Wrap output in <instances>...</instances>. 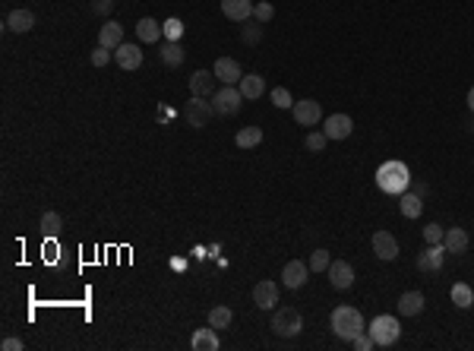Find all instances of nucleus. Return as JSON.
Masks as SVG:
<instances>
[{"mask_svg":"<svg viewBox=\"0 0 474 351\" xmlns=\"http://www.w3.org/2000/svg\"><path fill=\"white\" fill-rule=\"evenodd\" d=\"M443 238H446V228H443V225L430 222L427 228H424V240H427V244H443Z\"/></svg>","mask_w":474,"mask_h":351,"instance_id":"obj_33","label":"nucleus"},{"mask_svg":"<svg viewBox=\"0 0 474 351\" xmlns=\"http://www.w3.org/2000/svg\"><path fill=\"white\" fill-rule=\"evenodd\" d=\"M326 272H329V282H332V288H339V292H348L351 285H354V269H351L348 260H332Z\"/></svg>","mask_w":474,"mask_h":351,"instance_id":"obj_9","label":"nucleus"},{"mask_svg":"<svg viewBox=\"0 0 474 351\" xmlns=\"http://www.w3.org/2000/svg\"><path fill=\"white\" fill-rule=\"evenodd\" d=\"M307 278H310V263L304 260H288L282 269V285L285 288H291V292H297V288H304Z\"/></svg>","mask_w":474,"mask_h":351,"instance_id":"obj_7","label":"nucleus"},{"mask_svg":"<svg viewBox=\"0 0 474 351\" xmlns=\"http://www.w3.org/2000/svg\"><path fill=\"white\" fill-rule=\"evenodd\" d=\"M215 86H218V79H215L212 70H196V73L190 76V92L200 98H212L215 92H218Z\"/></svg>","mask_w":474,"mask_h":351,"instance_id":"obj_13","label":"nucleus"},{"mask_svg":"<svg viewBox=\"0 0 474 351\" xmlns=\"http://www.w3.org/2000/svg\"><path fill=\"white\" fill-rule=\"evenodd\" d=\"M184 48H180V41H168V45L162 48V64L164 67H180L184 64Z\"/></svg>","mask_w":474,"mask_h":351,"instance_id":"obj_27","label":"nucleus"},{"mask_svg":"<svg viewBox=\"0 0 474 351\" xmlns=\"http://www.w3.org/2000/svg\"><path fill=\"white\" fill-rule=\"evenodd\" d=\"M162 32L168 41H180V35H184V23L180 19H168V23H162Z\"/></svg>","mask_w":474,"mask_h":351,"instance_id":"obj_34","label":"nucleus"},{"mask_svg":"<svg viewBox=\"0 0 474 351\" xmlns=\"http://www.w3.org/2000/svg\"><path fill=\"white\" fill-rule=\"evenodd\" d=\"M373 254H377L383 263L395 260V256H399V240H395L389 231H373Z\"/></svg>","mask_w":474,"mask_h":351,"instance_id":"obj_16","label":"nucleus"},{"mask_svg":"<svg viewBox=\"0 0 474 351\" xmlns=\"http://www.w3.org/2000/svg\"><path fill=\"white\" fill-rule=\"evenodd\" d=\"M240 102H244V95H240L237 86H222V89L212 95V108H215V114H222V117H234V114L240 111Z\"/></svg>","mask_w":474,"mask_h":351,"instance_id":"obj_6","label":"nucleus"},{"mask_svg":"<svg viewBox=\"0 0 474 351\" xmlns=\"http://www.w3.org/2000/svg\"><path fill=\"white\" fill-rule=\"evenodd\" d=\"M212 117H215L212 102H206V98H200V95H193L190 102L184 105V120L190 124V127H196V130L209 127V120H212Z\"/></svg>","mask_w":474,"mask_h":351,"instance_id":"obj_5","label":"nucleus"},{"mask_svg":"<svg viewBox=\"0 0 474 351\" xmlns=\"http://www.w3.org/2000/svg\"><path fill=\"white\" fill-rule=\"evenodd\" d=\"M253 304L260 307V310H272L278 304V285L272 278H263V282L253 285Z\"/></svg>","mask_w":474,"mask_h":351,"instance_id":"obj_11","label":"nucleus"},{"mask_svg":"<svg viewBox=\"0 0 474 351\" xmlns=\"http://www.w3.org/2000/svg\"><path fill=\"white\" fill-rule=\"evenodd\" d=\"M377 184H379L383 193L401 196L408 190V184H411V174H408V168L401 162H386L383 168L377 171Z\"/></svg>","mask_w":474,"mask_h":351,"instance_id":"obj_2","label":"nucleus"},{"mask_svg":"<svg viewBox=\"0 0 474 351\" xmlns=\"http://www.w3.org/2000/svg\"><path fill=\"white\" fill-rule=\"evenodd\" d=\"M237 89H240V95H244L247 102H253V98H260L263 92H266V79H263L260 73H244L240 82H237Z\"/></svg>","mask_w":474,"mask_h":351,"instance_id":"obj_20","label":"nucleus"},{"mask_svg":"<svg viewBox=\"0 0 474 351\" xmlns=\"http://www.w3.org/2000/svg\"><path fill=\"white\" fill-rule=\"evenodd\" d=\"M136 35H140V41L152 45V41H158V38L164 35V32H162V23H155L152 16H146V19H140V23H136Z\"/></svg>","mask_w":474,"mask_h":351,"instance_id":"obj_24","label":"nucleus"},{"mask_svg":"<svg viewBox=\"0 0 474 351\" xmlns=\"http://www.w3.org/2000/svg\"><path fill=\"white\" fill-rule=\"evenodd\" d=\"M304 329V316L297 314L294 307H278L272 314V332L282 339H291V336H301Z\"/></svg>","mask_w":474,"mask_h":351,"instance_id":"obj_4","label":"nucleus"},{"mask_svg":"<svg viewBox=\"0 0 474 351\" xmlns=\"http://www.w3.org/2000/svg\"><path fill=\"white\" fill-rule=\"evenodd\" d=\"M367 332L373 336L377 348H389V345H395V342H399V336H401L399 316H389V314L373 316V323H370V329H367Z\"/></svg>","mask_w":474,"mask_h":351,"instance_id":"obj_3","label":"nucleus"},{"mask_svg":"<svg viewBox=\"0 0 474 351\" xmlns=\"http://www.w3.org/2000/svg\"><path fill=\"white\" fill-rule=\"evenodd\" d=\"M60 231H64L60 212H45V216H41V234H45V238H57Z\"/></svg>","mask_w":474,"mask_h":351,"instance_id":"obj_29","label":"nucleus"},{"mask_svg":"<svg viewBox=\"0 0 474 351\" xmlns=\"http://www.w3.org/2000/svg\"><path fill=\"white\" fill-rule=\"evenodd\" d=\"M114 57V54H111V48H102V45H98L95 48V51H92L89 54V60H92V67H104V64H108V60H111Z\"/></svg>","mask_w":474,"mask_h":351,"instance_id":"obj_38","label":"nucleus"},{"mask_svg":"<svg viewBox=\"0 0 474 351\" xmlns=\"http://www.w3.org/2000/svg\"><path fill=\"white\" fill-rule=\"evenodd\" d=\"M443 260H446V247L443 244H427V250L417 256V269L439 272V269H443Z\"/></svg>","mask_w":474,"mask_h":351,"instance_id":"obj_14","label":"nucleus"},{"mask_svg":"<svg viewBox=\"0 0 474 351\" xmlns=\"http://www.w3.org/2000/svg\"><path fill=\"white\" fill-rule=\"evenodd\" d=\"M32 26H35V13H32V10H13V13L7 16V29L16 32V35L32 32Z\"/></svg>","mask_w":474,"mask_h":351,"instance_id":"obj_22","label":"nucleus"},{"mask_svg":"<svg viewBox=\"0 0 474 351\" xmlns=\"http://www.w3.org/2000/svg\"><path fill=\"white\" fill-rule=\"evenodd\" d=\"M351 130H354V120H351L348 114H329L326 124H323V133H326L329 140H348Z\"/></svg>","mask_w":474,"mask_h":351,"instance_id":"obj_12","label":"nucleus"},{"mask_svg":"<svg viewBox=\"0 0 474 351\" xmlns=\"http://www.w3.org/2000/svg\"><path fill=\"white\" fill-rule=\"evenodd\" d=\"M114 60H117L120 70H140L142 67V51L140 45H120L114 51Z\"/></svg>","mask_w":474,"mask_h":351,"instance_id":"obj_18","label":"nucleus"},{"mask_svg":"<svg viewBox=\"0 0 474 351\" xmlns=\"http://www.w3.org/2000/svg\"><path fill=\"white\" fill-rule=\"evenodd\" d=\"M329 263H332L329 250H313V254H310V272H326Z\"/></svg>","mask_w":474,"mask_h":351,"instance_id":"obj_31","label":"nucleus"},{"mask_svg":"<svg viewBox=\"0 0 474 351\" xmlns=\"http://www.w3.org/2000/svg\"><path fill=\"white\" fill-rule=\"evenodd\" d=\"M307 149H310V152H323V149H326V142H329V136L326 133H307Z\"/></svg>","mask_w":474,"mask_h":351,"instance_id":"obj_36","label":"nucleus"},{"mask_svg":"<svg viewBox=\"0 0 474 351\" xmlns=\"http://www.w3.org/2000/svg\"><path fill=\"white\" fill-rule=\"evenodd\" d=\"M332 332L341 339V342H354L357 336H361L363 329V316H361V310H354V307H348V304H341V307H335L332 310Z\"/></svg>","mask_w":474,"mask_h":351,"instance_id":"obj_1","label":"nucleus"},{"mask_svg":"<svg viewBox=\"0 0 474 351\" xmlns=\"http://www.w3.org/2000/svg\"><path fill=\"white\" fill-rule=\"evenodd\" d=\"M452 304L459 307V310H468V307L474 304L471 285H465V282H455V285H452Z\"/></svg>","mask_w":474,"mask_h":351,"instance_id":"obj_26","label":"nucleus"},{"mask_svg":"<svg viewBox=\"0 0 474 351\" xmlns=\"http://www.w3.org/2000/svg\"><path fill=\"white\" fill-rule=\"evenodd\" d=\"M98 45H102V48H111V51H117V48L124 45V29H120L117 23H104L102 32H98Z\"/></svg>","mask_w":474,"mask_h":351,"instance_id":"obj_23","label":"nucleus"},{"mask_svg":"<svg viewBox=\"0 0 474 351\" xmlns=\"http://www.w3.org/2000/svg\"><path fill=\"white\" fill-rule=\"evenodd\" d=\"M294 120L297 127H316L319 120H323V108H319V102H313V98H301V102H294Z\"/></svg>","mask_w":474,"mask_h":351,"instance_id":"obj_8","label":"nucleus"},{"mask_svg":"<svg viewBox=\"0 0 474 351\" xmlns=\"http://www.w3.org/2000/svg\"><path fill=\"white\" fill-rule=\"evenodd\" d=\"M190 345L196 351H218L222 348V339H218V329H212V326H206V329H196L193 332V339H190Z\"/></svg>","mask_w":474,"mask_h":351,"instance_id":"obj_17","label":"nucleus"},{"mask_svg":"<svg viewBox=\"0 0 474 351\" xmlns=\"http://www.w3.org/2000/svg\"><path fill=\"white\" fill-rule=\"evenodd\" d=\"M231 320H234V314H231L225 304H218V307H212V310H209V326H212V329H228Z\"/></svg>","mask_w":474,"mask_h":351,"instance_id":"obj_30","label":"nucleus"},{"mask_svg":"<svg viewBox=\"0 0 474 351\" xmlns=\"http://www.w3.org/2000/svg\"><path fill=\"white\" fill-rule=\"evenodd\" d=\"M240 38H244L247 45H260V41H263V26H244Z\"/></svg>","mask_w":474,"mask_h":351,"instance_id":"obj_37","label":"nucleus"},{"mask_svg":"<svg viewBox=\"0 0 474 351\" xmlns=\"http://www.w3.org/2000/svg\"><path fill=\"white\" fill-rule=\"evenodd\" d=\"M0 348H3V351H23V339L7 336V339H3V342H0Z\"/></svg>","mask_w":474,"mask_h":351,"instance_id":"obj_41","label":"nucleus"},{"mask_svg":"<svg viewBox=\"0 0 474 351\" xmlns=\"http://www.w3.org/2000/svg\"><path fill=\"white\" fill-rule=\"evenodd\" d=\"M468 108H471V114H474V86H471V92H468Z\"/></svg>","mask_w":474,"mask_h":351,"instance_id":"obj_42","label":"nucleus"},{"mask_svg":"<svg viewBox=\"0 0 474 351\" xmlns=\"http://www.w3.org/2000/svg\"><path fill=\"white\" fill-rule=\"evenodd\" d=\"M92 10H95L98 16H108L114 10V0H92Z\"/></svg>","mask_w":474,"mask_h":351,"instance_id":"obj_40","label":"nucleus"},{"mask_svg":"<svg viewBox=\"0 0 474 351\" xmlns=\"http://www.w3.org/2000/svg\"><path fill=\"white\" fill-rule=\"evenodd\" d=\"M253 0H222V13L225 19H231V23H247L253 16Z\"/></svg>","mask_w":474,"mask_h":351,"instance_id":"obj_15","label":"nucleus"},{"mask_svg":"<svg viewBox=\"0 0 474 351\" xmlns=\"http://www.w3.org/2000/svg\"><path fill=\"white\" fill-rule=\"evenodd\" d=\"M234 142L240 146V149H256L263 142V130L260 127H240L234 136Z\"/></svg>","mask_w":474,"mask_h":351,"instance_id":"obj_25","label":"nucleus"},{"mask_svg":"<svg viewBox=\"0 0 474 351\" xmlns=\"http://www.w3.org/2000/svg\"><path fill=\"white\" fill-rule=\"evenodd\" d=\"M468 244H471V238H468V231H465V228H449V231H446V238H443L446 254H452V256L465 254V250H468Z\"/></svg>","mask_w":474,"mask_h":351,"instance_id":"obj_21","label":"nucleus"},{"mask_svg":"<svg viewBox=\"0 0 474 351\" xmlns=\"http://www.w3.org/2000/svg\"><path fill=\"white\" fill-rule=\"evenodd\" d=\"M424 307H427V298L421 292H405L399 298V316H421Z\"/></svg>","mask_w":474,"mask_h":351,"instance_id":"obj_19","label":"nucleus"},{"mask_svg":"<svg viewBox=\"0 0 474 351\" xmlns=\"http://www.w3.org/2000/svg\"><path fill=\"white\" fill-rule=\"evenodd\" d=\"M399 209H401V216L405 218H417L421 216V209H424V202H421V196H415V193H401L399 196Z\"/></svg>","mask_w":474,"mask_h":351,"instance_id":"obj_28","label":"nucleus"},{"mask_svg":"<svg viewBox=\"0 0 474 351\" xmlns=\"http://www.w3.org/2000/svg\"><path fill=\"white\" fill-rule=\"evenodd\" d=\"M272 105L285 111V108H294V98H291V92L285 86H278V89H272Z\"/></svg>","mask_w":474,"mask_h":351,"instance_id":"obj_32","label":"nucleus"},{"mask_svg":"<svg viewBox=\"0 0 474 351\" xmlns=\"http://www.w3.org/2000/svg\"><path fill=\"white\" fill-rule=\"evenodd\" d=\"M275 16V7L272 3H269V0H263V3H256V7H253V19H256V23H269V19H272Z\"/></svg>","mask_w":474,"mask_h":351,"instance_id":"obj_35","label":"nucleus"},{"mask_svg":"<svg viewBox=\"0 0 474 351\" xmlns=\"http://www.w3.org/2000/svg\"><path fill=\"white\" fill-rule=\"evenodd\" d=\"M212 73L222 86H237L240 76H244V70H240V64H237L234 57H218L215 60V67H212Z\"/></svg>","mask_w":474,"mask_h":351,"instance_id":"obj_10","label":"nucleus"},{"mask_svg":"<svg viewBox=\"0 0 474 351\" xmlns=\"http://www.w3.org/2000/svg\"><path fill=\"white\" fill-rule=\"evenodd\" d=\"M351 345H354L357 351H373V348H377V342H373V336L367 332V329H363V332H361V336H357Z\"/></svg>","mask_w":474,"mask_h":351,"instance_id":"obj_39","label":"nucleus"}]
</instances>
